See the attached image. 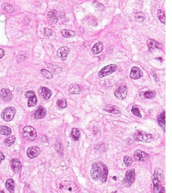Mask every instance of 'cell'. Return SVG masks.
I'll list each match as a JSON object with an SVG mask.
<instances>
[{
    "label": "cell",
    "mask_w": 172,
    "mask_h": 193,
    "mask_svg": "<svg viewBox=\"0 0 172 193\" xmlns=\"http://www.w3.org/2000/svg\"><path fill=\"white\" fill-rule=\"evenodd\" d=\"M143 72L137 66H134L131 68V71H130V77L132 79H139L140 78H141L143 77Z\"/></svg>",
    "instance_id": "9c48e42d"
},
{
    "label": "cell",
    "mask_w": 172,
    "mask_h": 193,
    "mask_svg": "<svg viewBox=\"0 0 172 193\" xmlns=\"http://www.w3.org/2000/svg\"><path fill=\"white\" fill-rule=\"evenodd\" d=\"M135 170L134 169H130L129 170H128L125 174V178H124L123 180V184L125 185L127 187L129 186H130L132 183L135 182Z\"/></svg>",
    "instance_id": "277c9868"
},
{
    "label": "cell",
    "mask_w": 172,
    "mask_h": 193,
    "mask_svg": "<svg viewBox=\"0 0 172 193\" xmlns=\"http://www.w3.org/2000/svg\"><path fill=\"white\" fill-rule=\"evenodd\" d=\"M26 153L28 158H34L40 154V150L38 146H32L28 148Z\"/></svg>",
    "instance_id": "30bf717a"
},
{
    "label": "cell",
    "mask_w": 172,
    "mask_h": 193,
    "mask_svg": "<svg viewBox=\"0 0 172 193\" xmlns=\"http://www.w3.org/2000/svg\"><path fill=\"white\" fill-rule=\"evenodd\" d=\"M57 105L62 109L66 108L67 106V101L65 99H60L59 101H57Z\"/></svg>",
    "instance_id": "f35d334b"
},
{
    "label": "cell",
    "mask_w": 172,
    "mask_h": 193,
    "mask_svg": "<svg viewBox=\"0 0 172 193\" xmlns=\"http://www.w3.org/2000/svg\"><path fill=\"white\" fill-rule=\"evenodd\" d=\"M39 91H40L41 96H42L44 98V99L45 100H49L52 95L51 91L46 87H40Z\"/></svg>",
    "instance_id": "4fadbf2b"
},
{
    "label": "cell",
    "mask_w": 172,
    "mask_h": 193,
    "mask_svg": "<svg viewBox=\"0 0 172 193\" xmlns=\"http://www.w3.org/2000/svg\"><path fill=\"white\" fill-rule=\"evenodd\" d=\"M144 95L146 99H153L156 96V93L154 91H145Z\"/></svg>",
    "instance_id": "836d02e7"
},
{
    "label": "cell",
    "mask_w": 172,
    "mask_h": 193,
    "mask_svg": "<svg viewBox=\"0 0 172 193\" xmlns=\"http://www.w3.org/2000/svg\"><path fill=\"white\" fill-rule=\"evenodd\" d=\"M48 67H49L50 70H51V71H53L54 73L55 74H58L59 73V72H61L62 71V68L61 67H60L58 65H50V64H49L47 65Z\"/></svg>",
    "instance_id": "4316f807"
},
{
    "label": "cell",
    "mask_w": 172,
    "mask_h": 193,
    "mask_svg": "<svg viewBox=\"0 0 172 193\" xmlns=\"http://www.w3.org/2000/svg\"><path fill=\"white\" fill-rule=\"evenodd\" d=\"M34 95H35V93L32 91H27V92L25 93V96H26L27 98H30L31 97H33Z\"/></svg>",
    "instance_id": "60d3db41"
},
{
    "label": "cell",
    "mask_w": 172,
    "mask_h": 193,
    "mask_svg": "<svg viewBox=\"0 0 172 193\" xmlns=\"http://www.w3.org/2000/svg\"><path fill=\"white\" fill-rule=\"evenodd\" d=\"M117 65L115 64H111L108 65L101 69L100 72H98V76L100 78L106 77V76L110 75L115 72L117 70Z\"/></svg>",
    "instance_id": "3957f363"
},
{
    "label": "cell",
    "mask_w": 172,
    "mask_h": 193,
    "mask_svg": "<svg viewBox=\"0 0 172 193\" xmlns=\"http://www.w3.org/2000/svg\"><path fill=\"white\" fill-rule=\"evenodd\" d=\"M81 88L78 85H71L69 88V93L75 95V94H79L81 93Z\"/></svg>",
    "instance_id": "44dd1931"
},
{
    "label": "cell",
    "mask_w": 172,
    "mask_h": 193,
    "mask_svg": "<svg viewBox=\"0 0 172 193\" xmlns=\"http://www.w3.org/2000/svg\"><path fill=\"white\" fill-rule=\"evenodd\" d=\"M153 178H156L159 182H161L163 179V170L160 168H156L154 172Z\"/></svg>",
    "instance_id": "603a6c76"
},
{
    "label": "cell",
    "mask_w": 172,
    "mask_h": 193,
    "mask_svg": "<svg viewBox=\"0 0 172 193\" xmlns=\"http://www.w3.org/2000/svg\"><path fill=\"white\" fill-rule=\"evenodd\" d=\"M4 56V51L2 48H0V59L2 58Z\"/></svg>",
    "instance_id": "7bdbcfd3"
},
{
    "label": "cell",
    "mask_w": 172,
    "mask_h": 193,
    "mask_svg": "<svg viewBox=\"0 0 172 193\" xmlns=\"http://www.w3.org/2000/svg\"><path fill=\"white\" fill-rule=\"evenodd\" d=\"M147 45H148V47H149V49L150 51H153V50L156 49V48H159V44L156 42V41H155L154 40H149L147 41Z\"/></svg>",
    "instance_id": "cb8c5ba5"
},
{
    "label": "cell",
    "mask_w": 172,
    "mask_h": 193,
    "mask_svg": "<svg viewBox=\"0 0 172 193\" xmlns=\"http://www.w3.org/2000/svg\"><path fill=\"white\" fill-rule=\"evenodd\" d=\"M12 168L14 172L18 173L22 169V164L18 160L14 159L12 161Z\"/></svg>",
    "instance_id": "e0dca14e"
},
{
    "label": "cell",
    "mask_w": 172,
    "mask_h": 193,
    "mask_svg": "<svg viewBox=\"0 0 172 193\" xmlns=\"http://www.w3.org/2000/svg\"><path fill=\"white\" fill-rule=\"evenodd\" d=\"M134 158L136 161H141V162H145L149 159V155L145 153V151L137 150L134 153Z\"/></svg>",
    "instance_id": "ba28073f"
},
{
    "label": "cell",
    "mask_w": 172,
    "mask_h": 193,
    "mask_svg": "<svg viewBox=\"0 0 172 193\" xmlns=\"http://www.w3.org/2000/svg\"><path fill=\"white\" fill-rule=\"evenodd\" d=\"M5 186L9 192H13L14 191V188H15V184H14V180L12 178L8 179L7 181H6L5 182Z\"/></svg>",
    "instance_id": "7402d4cb"
},
{
    "label": "cell",
    "mask_w": 172,
    "mask_h": 193,
    "mask_svg": "<svg viewBox=\"0 0 172 193\" xmlns=\"http://www.w3.org/2000/svg\"><path fill=\"white\" fill-rule=\"evenodd\" d=\"M15 141V136H11V137H9L8 138H6L4 141V144L6 146H11L12 144H14V143Z\"/></svg>",
    "instance_id": "1f68e13d"
},
{
    "label": "cell",
    "mask_w": 172,
    "mask_h": 193,
    "mask_svg": "<svg viewBox=\"0 0 172 193\" xmlns=\"http://www.w3.org/2000/svg\"><path fill=\"white\" fill-rule=\"evenodd\" d=\"M134 138L136 141H140L144 143H149L153 140V136L150 134H147L145 131H138L134 134Z\"/></svg>",
    "instance_id": "6da1fadb"
},
{
    "label": "cell",
    "mask_w": 172,
    "mask_h": 193,
    "mask_svg": "<svg viewBox=\"0 0 172 193\" xmlns=\"http://www.w3.org/2000/svg\"><path fill=\"white\" fill-rule=\"evenodd\" d=\"M41 73H42L44 77H46L47 79H52L53 77L51 72L49 71L46 70V69H42V70H41Z\"/></svg>",
    "instance_id": "d6a6232c"
},
{
    "label": "cell",
    "mask_w": 172,
    "mask_h": 193,
    "mask_svg": "<svg viewBox=\"0 0 172 193\" xmlns=\"http://www.w3.org/2000/svg\"><path fill=\"white\" fill-rule=\"evenodd\" d=\"M131 111L134 115H136V117H138V118H141L142 117L141 112H140V110L137 106H132L131 109Z\"/></svg>",
    "instance_id": "8d00e7d4"
},
{
    "label": "cell",
    "mask_w": 172,
    "mask_h": 193,
    "mask_svg": "<svg viewBox=\"0 0 172 193\" xmlns=\"http://www.w3.org/2000/svg\"><path fill=\"white\" fill-rule=\"evenodd\" d=\"M0 95H1L2 99L5 102H9L12 99V97L11 91L7 89V88H2L1 91H0Z\"/></svg>",
    "instance_id": "8fae6325"
},
{
    "label": "cell",
    "mask_w": 172,
    "mask_h": 193,
    "mask_svg": "<svg viewBox=\"0 0 172 193\" xmlns=\"http://www.w3.org/2000/svg\"><path fill=\"white\" fill-rule=\"evenodd\" d=\"M56 15L57 11L55 9H52V10H50L49 12V14H48V17H49V20L53 24H55L57 23V22H58V18H57Z\"/></svg>",
    "instance_id": "d6986e66"
},
{
    "label": "cell",
    "mask_w": 172,
    "mask_h": 193,
    "mask_svg": "<svg viewBox=\"0 0 172 193\" xmlns=\"http://www.w3.org/2000/svg\"><path fill=\"white\" fill-rule=\"evenodd\" d=\"M153 192H165V189L163 186H162L160 184L161 182H159L156 178H153Z\"/></svg>",
    "instance_id": "5bb4252c"
},
{
    "label": "cell",
    "mask_w": 172,
    "mask_h": 193,
    "mask_svg": "<svg viewBox=\"0 0 172 193\" xmlns=\"http://www.w3.org/2000/svg\"><path fill=\"white\" fill-rule=\"evenodd\" d=\"M101 166H102V170H101L100 177L101 178V181H102V182L106 183L107 178H108V169L105 164H101Z\"/></svg>",
    "instance_id": "ac0fdd59"
},
{
    "label": "cell",
    "mask_w": 172,
    "mask_h": 193,
    "mask_svg": "<svg viewBox=\"0 0 172 193\" xmlns=\"http://www.w3.org/2000/svg\"><path fill=\"white\" fill-rule=\"evenodd\" d=\"M23 135L26 140L34 141L36 138L37 132L36 129L31 126H26L23 128Z\"/></svg>",
    "instance_id": "7a4b0ae2"
},
{
    "label": "cell",
    "mask_w": 172,
    "mask_h": 193,
    "mask_svg": "<svg viewBox=\"0 0 172 193\" xmlns=\"http://www.w3.org/2000/svg\"><path fill=\"white\" fill-rule=\"evenodd\" d=\"M128 93V89L126 86H120L116 90L114 95L118 99L124 100L126 99Z\"/></svg>",
    "instance_id": "52a82bcc"
},
{
    "label": "cell",
    "mask_w": 172,
    "mask_h": 193,
    "mask_svg": "<svg viewBox=\"0 0 172 193\" xmlns=\"http://www.w3.org/2000/svg\"><path fill=\"white\" fill-rule=\"evenodd\" d=\"M105 111H106L108 113H113V114H119L120 113L119 110H118L117 109L115 108V107H114L112 105H108L105 108Z\"/></svg>",
    "instance_id": "f1b7e54d"
},
{
    "label": "cell",
    "mask_w": 172,
    "mask_h": 193,
    "mask_svg": "<svg viewBox=\"0 0 172 193\" xmlns=\"http://www.w3.org/2000/svg\"><path fill=\"white\" fill-rule=\"evenodd\" d=\"M101 170V168L99 166V165H98L97 163H94L93 164H92L90 174H91V178L94 180H95V181H97L100 177Z\"/></svg>",
    "instance_id": "8992f818"
},
{
    "label": "cell",
    "mask_w": 172,
    "mask_h": 193,
    "mask_svg": "<svg viewBox=\"0 0 172 193\" xmlns=\"http://www.w3.org/2000/svg\"><path fill=\"white\" fill-rule=\"evenodd\" d=\"M29 100H28V107H34L37 104V97L36 96V95H34V96L31 97L29 98Z\"/></svg>",
    "instance_id": "4dcf8cb0"
},
{
    "label": "cell",
    "mask_w": 172,
    "mask_h": 193,
    "mask_svg": "<svg viewBox=\"0 0 172 193\" xmlns=\"http://www.w3.org/2000/svg\"><path fill=\"white\" fill-rule=\"evenodd\" d=\"M44 35H45L46 36H51L53 34V32L51 30L49 29V28H44Z\"/></svg>",
    "instance_id": "ab89813d"
},
{
    "label": "cell",
    "mask_w": 172,
    "mask_h": 193,
    "mask_svg": "<svg viewBox=\"0 0 172 193\" xmlns=\"http://www.w3.org/2000/svg\"><path fill=\"white\" fill-rule=\"evenodd\" d=\"M103 50V44L101 42H98L94 44V46L92 47L91 52L94 55H98Z\"/></svg>",
    "instance_id": "ffe728a7"
},
{
    "label": "cell",
    "mask_w": 172,
    "mask_h": 193,
    "mask_svg": "<svg viewBox=\"0 0 172 193\" xmlns=\"http://www.w3.org/2000/svg\"><path fill=\"white\" fill-rule=\"evenodd\" d=\"M0 134L4 135H9L12 134L11 129L5 125L0 126Z\"/></svg>",
    "instance_id": "d4e9b609"
},
{
    "label": "cell",
    "mask_w": 172,
    "mask_h": 193,
    "mask_svg": "<svg viewBox=\"0 0 172 193\" xmlns=\"http://www.w3.org/2000/svg\"><path fill=\"white\" fill-rule=\"evenodd\" d=\"M15 114V109L14 107H9L5 108L2 113V118L5 121H10L14 119Z\"/></svg>",
    "instance_id": "5b68a950"
},
{
    "label": "cell",
    "mask_w": 172,
    "mask_h": 193,
    "mask_svg": "<svg viewBox=\"0 0 172 193\" xmlns=\"http://www.w3.org/2000/svg\"><path fill=\"white\" fill-rule=\"evenodd\" d=\"M123 160H124V162H125L126 167L131 166V164H132V159L128 156H125V157H124Z\"/></svg>",
    "instance_id": "74e56055"
},
{
    "label": "cell",
    "mask_w": 172,
    "mask_h": 193,
    "mask_svg": "<svg viewBox=\"0 0 172 193\" xmlns=\"http://www.w3.org/2000/svg\"><path fill=\"white\" fill-rule=\"evenodd\" d=\"M46 109L43 106H40L34 113V118L36 119H42L46 116Z\"/></svg>",
    "instance_id": "9a60e30c"
},
{
    "label": "cell",
    "mask_w": 172,
    "mask_h": 193,
    "mask_svg": "<svg viewBox=\"0 0 172 193\" xmlns=\"http://www.w3.org/2000/svg\"><path fill=\"white\" fill-rule=\"evenodd\" d=\"M135 18L136 21L137 22H139V23H142V22H144V20H145V15L144 14L142 13V12L136 13L135 14Z\"/></svg>",
    "instance_id": "83f0119b"
},
{
    "label": "cell",
    "mask_w": 172,
    "mask_h": 193,
    "mask_svg": "<svg viewBox=\"0 0 172 193\" xmlns=\"http://www.w3.org/2000/svg\"><path fill=\"white\" fill-rule=\"evenodd\" d=\"M157 16L160 22H161L163 24L165 23V15L161 9H159L157 11Z\"/></svg>",
    "instance_id": "d590c367"
},
{
    "label": "cell",
    "mask_w": 172,
    "mask_h": 193,
    "mask_svg": "<svg viewBox=\"0 0 172 193\" xmlns=\"http://www.w3.org/2000/svg\"><path fill=\"white\" fill-rule=\"evenodd\" d=\"M2 8L4 9V10L5 12H7V13H10V12H12L14 11L13 6L8 4H5L3 5Z\"/></svg>",
    "instance_id": "e575fe53"
},
{
    "label": "cell",
    "mask_w": 172,
    "mask_h": 193,
    "mask_svg": "<svg viewBox=\"0 0 172 193\" xmlns=\"http://www.w3.org/2000/svg\"><path fill=\"white\" fill-rule=\"evenodd\" d=\"M157 122L160 127L165 131V111H163L157 118Z\"/></svg>",
    "instance_id": "2e32d148"
},
{
    "label": "cell",
    "mask_w": 172,
    "mask_h": 193,
    "mask_svg": "<svg viewBox=\"0 0 172 193\" xmlns=\"http://www.w3.org/2000/svg\"><path fill=\"white\" fill-rule=\"evenodd\" d=\"M61 34H62L63 36H64L65 38L73 37L75 35V32L69 30H63L61 32Z\"/></svg>",
    "instance_id": "f546056e"
},
{
    "label": "cell",
    "mask_w": 172,
    "mask_h": 193,
    "mask_svg": "<svg viewBox=\"0 0 172 193\" xmlns=\"http://www.w3.org/2000/svg\"><path fill=\"white\" fill-rule=\"evenodd\" d=\"M71 136L73 140L77 141L81 137V133L77 128H73L71 131Z\"/></svg>",
    "instance_id": "484cf974"
},
{
    "label": "cell",
    "mask_w": 172,
    "mask_h": 193,
    "mask_svg": "<svg viewBox=\"0 0 172 193\" xmlns=\"http://www.w3.org/2000/svg\"><path fill=\"white\" fill-rule=\"evenodd\" d=\"M0 192H4V191H0Z\"/></svg>",
    "instance_id": "ee69618b"
},
{
    "label": "cell",
    "mask_w": 172,
    "mask_h": 193,
    "mask_svg": "<svg viewBox=\"0 0 172 193\" xmlns=\"http://www.w3.org/2000/svg\"><path fill=\"white\" fill-rule=\"evenodd\" d=\"M4 158H5V157L4 156V154H2V151H0V164H1L2 161L4 160Z\"/></svg>",
    "instance_id": "b9f144b4"
},
{
    "label": "cell",
    "mask_w": 172,
    "mask_h": 193,
    "mask_svg": "<svg viewBox=\"0 0 172 193\" xmlns=\"http://www.w3.org/2000/svg\"><path fill=\"white\" fill-rule=\"evenodd\" d=\"M69 52V49L68 47L63 46L58 50L57 54H58V56L60 58V59L64 61L67 59V58Z\"/></svg>",
    "instance_id": "7c38bea8"
}]
</instances>
